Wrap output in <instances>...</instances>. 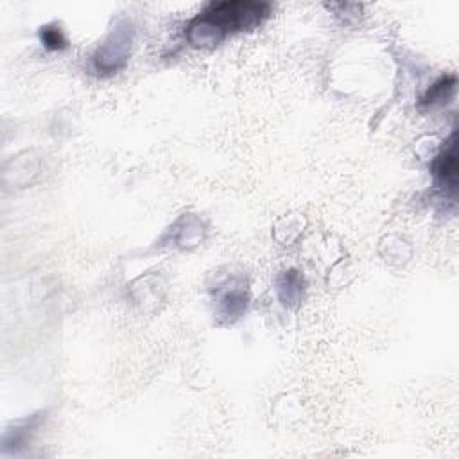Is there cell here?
<instances>
[{"mask_svg":"<svg viewBox=\"0 0 459 459\" xmlns=\"http://www.w3.org/2000/svg\"><path fill=\"white\" fill-rule=\"evenodd\" d=\"M454 86H455L454 76L444 77V79L439 81V83H436L434 86L429 90L427 97H425L423 101H425L427 104H434V103H438V101L447 99L448 93H452V90H454Z\"/></svg>","mask_w":459,"mask_h":459,"instance_id":"cell-3","label":"cell"},{"mask_svg":"<svg viewBox=\"0 0 459 459\" xmlns=\"http://www.w3.org/2000/svg\"><path fill=\"white\" fill-rule=\"evenodd\" d=\"M434 174L444 181L452 190L455 188V178H458V162H455V146L454 136L451 138V146L438 156L434 162Z\"/></svg>","mask_w":459,"mask_h":459,"instance_id":"cell-2","label":"cell"},{"mask_svg":"<svg viewBox=\"0 0 459 459\" xmlns=\"http://www.w3.org/2000/svg\"><path fill=\"white\" fill-rule=\"evenodd\" d=\"M269 15V6L262 2H221L210 4L190 24L194 44H217L228 31H244L255 27Z\"/></svg>","mask_w":459,"mask_h":459,"instance_id":"cell-1","label":"cell"},{"mask_svg":"<svg viewBox=\"0 0 459 459\" xmlns=\"http://www.w3.org/2000/svg\"><path fill=\"white\" fill-rule=\"evenodd\" d=\"M41 40L49 49H63L65 44H67L60 27H45L41 31Z\"/></svg>","mask_w":459,"mask_h":459,"instance_id":"cell-4","label":"cell"}]
</instances>
